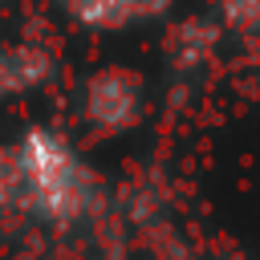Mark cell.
<instances>
[{
  "label": "cell",
  "instance_id": "1",
  "mask_svg": "<svg viewBox=\"0 0 260 260\" xmlns=\"http://www.w3.org/2000/svg\"><path fill=\"white\" fill-rule=\"evenodd\" d=\"M12 150L20 167V211L49 223H77L93 207L98 179L65 134L53 126H28Z\"/></svg>",
  "mask_w": 260,
  "mask_h": 260
},
{
  "label": "cell",
  "instance_id": "2",
  "mask_svg": "<svg viewBox=\"0 0 260 260\" xmlns=\"http://www.w3.org/2000/svg\"><path fill=\"white\" fill-rule=\"evenodd\" d=\"M142 110V85L134 73L126 69H102L89 77L85 85V118L102 130H126L130 122H138Z\"/></svg>",
  "mask_w": 260,
  "mask_h": 260
},
{
  "label": "cell",
  "instance_id": "3",
  "mask_svg": "<svg viewBox=\"0 0 260 260\" xmlns=\"http://www.w3.org/2000/svg\"><path fill=\"white\" fill-rule=\"evenodd\" d=\"M53 4L77 28L89 32H130L171 12V0H53Z\"/></svg>",
  "mask_w": 260,
  "mask_h": 260
},
{
  "label": "cell",
  "instance_id": "4",
  "mask_svg": "<svg viewBox=\"0 0 260 260\" xmlns=\"http://www.w3.org/2000/svg\"><path fill=\"white\" fill-rule=\"evenodd\" d=\"M49 69H53V61L37 45H4L0 49V98L37 89L49 77Z\"/></svg>",
  "mask_w": 260,
  "mask_h": 260
},
{
  "label": "cell",
  "instance_id": "5",
  "mask_svg": "<svg viewBox=\"0 0 260 260\" xmlns=\"http://www.w3.org/2000/svg\"><path fill=\"white\" fill-rule=\"evenodd\" d=\"M215 4V20L219 28L236 32V37H252L260 24V0H211Z\"/></svg>",
  "mask_w": 260,
  "mask_h": 260
},
{
  "label": "cell",
  "instance_id": "6",
  "mask_svg": "<svg viewBox=\"0 0 260 260\" xmlns=\"http://www.w3.org/2000/svg\"><path fill=\"white\" fill-rule=\"evenodd\" d=\"M0 211H20V167L12 146H0Z\"/></svg>",
  "mask_w": 260,
  "mask_h": 260
}]
</instances>
